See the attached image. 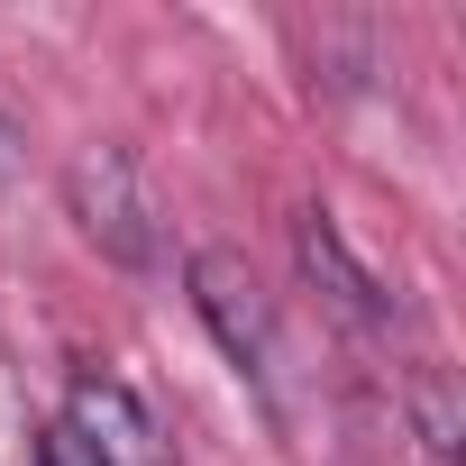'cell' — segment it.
Returning <instances> with one entry per match:
<instances>
[{"instance_id":"cell-6","label":"cell","mask_w":466,"mask_h":466,"mask_svg":"<svg viewBox=\"0 0 466 466\" xmlns=\"http://www.w3.org/2000/svg\"><path fill=\"white\" fill-rule=\"evenodd\" d=\"M37 466H101V457H92V448H83V439H74V430L56 420V430L37 439Z\"/></svg>"},{"instance_id":"cell-4","label":"cell","mask_w":466,"mask_h":466,"mask_svg":"<svg viewBox=\"0 0 466 466\" xmlns=\"http://www.w3.org/2000/svg\"><path fill=\"white\" fill-rule=\"evenodd\" d=\"M65 430L101 457V466H174L156 411L119 384V375H74V402H65Z\"/></svg>"},{"instance_id":"cell-1","label":"cell","mask_w":466,"mask_h":466,"mask_svg":"<svg viewBox=\"0 0 466 466\" xmlns=\"http://www.w3.org/2000/svg\"><path fill=\"white\" fill-rule=\"evenodd\" d=\"M183 284H192V311H201V329L219 339V357L238 366L275 411H284V375H293V348H284V311H275V293H266V275L238 257V248H192V266H183Z\"/></svg>"},{"instance_id":"cell-3","label":"cell","mask_w":466,"mask_h":466,"mask_svg":"<svg viewBox=\"0 0 466 466\" xmlns=\"http://www.w3.org/2000/svg\"><path fill=\"white\" fill-rule=\"evenodd\" d=\"M293 266H302V284H311V293H320L357 339H393V329L411 320L402 293H393V284H384V275L339 238V219H329V210H302V219H293Z\"/></svg>"},{"instance_id":"cell-5","label":"cell","mask_w":466,"mask_h":466,"mask_svg":"<svg viewBox=\"0 0 466 466\" xmlns=\"http://www.w3.org/2000/svg\"><path fill=\"white\" fill-rule=\"evenodd\" d=\"M402 411H411L420 448H430L439 466H457V439H466V411H457V384H448V366H439V357H411V366H402Z\"/></svg>"},{"instance_id":"cell-7","label":"cell","mask_w":466,"mask_h":466,"mask_svg":"<svg viewBox=\"0 0 466 466\" xmlns=\"http://www.w3.org/2000/svg\"><path fill=\"white\" fill-rule=\"evenodd\" d=\"M28 165V137H19V119H10V101H0V183H10Z\"/></svg>"},{"instance_id":"cell-2","label":"cell","mask_w":466,"mask_h":466,"mask_svg":"<svg viewBox=\"0 0 466 466\" xmlns=\"http://www.w3.org/2000/svg\"><path fill=\"white\" fill-rule=\"evenodd\" d=\"M65 210H74V228H83L110 266H137V275L165 266V201H156V183H147V165L128 147L92 137L65 165Z\"/></svg>"}]
</instances>
